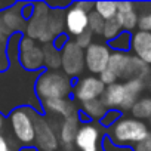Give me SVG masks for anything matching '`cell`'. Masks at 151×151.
I'll return each instance as SVG.
<instances>
[{
	"mask_svg": "<svg viewBox=\"0 0 151 151\" xmlns=\"http://www.w3.org/2000/svg\"><path fill=\"white\" fill-rule=\"evenodd\" d=\"M3 124H5V116L0 114V130L3 129Z\"/></svg>",
	"mask_w": 151,
	"mask_h": 151,
	"instance_id": "cell-39",
	"label": "cell"
},
{
	"mask_svg": "<svg viewBox=\"0 0 151 151\" xmlns=\"http://www.w3.org/2000/svg\"><path fill=\"white\" fill-rule=\"evenodd\" d=\"M68 40H70V37H68V36H67L65 33H62V34L56 36V37L53 39V42H52L50 45H52V46H53V47H55L56 50H59V52H61V50H62V47H64V46H65V45L68 43Z\"/></svg>",
	"mask_w": 151,
	"mask_h": 151,
	"instance_id": "cell-34",
	"label": "cell"
},
{
	"mask_svg": "<svg viewBox=\"0 0 151 151\" xmlns=\"http://www.w3.org/2000/svg\"><path fill=\"white\" fill-rule=\"evenodd\" d=\"M144 83H145V88H147V89H148V91L151 92V74H150L148 77H147V79L144 80Z\"/></svg>",
	"mask_w": 151,
	"mask_h": 151,
	"instance_id": "cell-37",
	"label": "cell"
},
{
	"mask_svg": "<svg viewBox=\"0 0 151 151\" xmlns=\"http://www.w3.org/2000/svg\"><path fill=\"white\" fill-rule=\"evenodd\" d=\"M37 113L28 107H18L9 114L14 136L22 147H34V123Z\"/></svg>",
	"mask_w": 151,
	"mask_h": 151,
	"instance_id": "cell-4",
	"label": "cell"
},
{
	"mask_svg": "<svg viewBox=\"0 0 151 151\" xmlns=\"http://www.w3.org/2000/svg\"><path fill=\"white\" fill-rule=\"evenodd\" d=\"M0 151H14V150L11 148L8 139H6L2 133H0Z\"/></svg>",
	"mask_w": 151,
	"mask_h": 151,
	"instance_id": "cell-36",
	"label": "cell"
},
{
	"mask_svg": "<svg viewBox=\"0 0 151 151\" xmlns=\"http://www.w3.org/2000/svg\"><path fill=\"white\" fill-rule=\"evenodd\" d=\"M122 31H123V30H122L120 24L117 22L116 18H113V19L105 21V24H104V30H102V34H101V36H102L107 42H111V40H114Z\"/></svg>",
	"mask_w": 151,
	"mask_h": 151,
	"instance_id": "cell-26",
	"label": "cell"
},
{
	"mask_svg": "<svg viewBox=\"0 0 151 151\" xmlns=\"http://www.w3.org/2000/svg\"><path fill=\"white\" fill-rule=\"evenodd\" d=\"M102 141L101 127L95 123L80 124L74 139V147L79 151H99Z\"/></svg>",
	"mask_w": 151,
	"mask_h": 151,
	"instance_id": "cell-10",
	"label": "cell"
},
{
	"mask_svg": "<svg viewBox=\"0 0 151 151\" xmlns=\"http://www.w3.org/2000/svg\"><path fill=\"white\" fill-rule=\"evenodd\" d=\"M148 120H150V122H151V116H150V119H148Z\"/></svg>",
	"mask_w": 151,
	"mask_h": 151,
	"instance_id": "cell-40",
	"label": "cell"
},
{
	"mask_svg": "<svg viewBox=\"0 0 151 151\" xmlns=\"http://www.w3.org/2000/svg\"><path fill=\"white\" fill-rule=\"evenodd\" d=\"M138 11L135 8V3L132 2H117V14L116 19L120 24L123 31L130 33L138 27Z\"/></svg>",
	"mask_w": 151,
	"mask_h": 151,
	"instance_id": "cell-14",
	"label": "cell"
},
{
	"mask_svg": "<svg viewBox=\"0 0 151 151\" xmlns=\"http://www.w3.org/2000/svg\"><path fill=\"white\" fill-rule=\"evenodd\" d=\"M130 49L135 53L133 56H136L144 64L151 67V33L138 30L135 34H132Z\"/></svg>",
	"mask_w": 151,
	"mask_h": 151,
	"instance_id": "cell-13",
	"label": "cell"
},
{
	"mask_svg": "<svg viewBox=\"0 0 151 151\" xmlns=\"http://www.w3.org/2000/svg\"><path fill=\"white\" fill-rule=\"evenodd\" d=\"M123 88H124V101H123L120 111H129L133 107V104L141 98V93L145 89V83L144 80H136V79L126 80L123 83Z\"/></svg>",
	"mask_w": 151,
	"mask_h": 151,
	"instance_id": "cell-19",
	"label": "cell"
},
{
	"mask_svg": "<svg viewBox=\"0 0 151 151\" xmlns=\"http://www.w3.org/2000/svg\"><path fill=\"white\" fill-rule=\"evenodd\" d=\"M132 43V34L127 31H122L114 40L108 42V47L114 49V52H126L130 49Z\"/></svg>",
	"mask_w": 151,
	"mask_h": 151,
	"instance_id": "cell-25",
	"label": "cell"
},
{
	"mask_svg": "<svg viewBox=\"0 0 151 151\" xmlns=\"http://www.w3.org/2000/svg\"><path fill=\"white\" fill-rule=\"evenodd\" d=\"M138 28L139 31L151 33V14H145L138 18Z\"/></svg>",
	"mask_w": 151,
	"mask_h": 151,
	"instance_id": "cell-32",
	"label": "cell"
},
{
	"mask_svg": "<svg viewBox=\"0 0 151 151\" xmlns=\"http://www.w3.org/2000/svg\"><path fill=\"white\" fill-rule=\"evenodd\" d=\"M79 127H80L79 114L73 116V117H68V119H64L61 126H59V136H58L59 144H62L67 150L71 148L74 145V139H76Z\"/></svg>",
	"mask_w": 151,
	"mask_h": 151,
	"instance_id": "cell-16",
	"label": "cell"
},
{
	"mask_svg": "<svg viewBox=\"0 0 151 151\" xmlns=\"http://www.w3.org/2000/svg\"><path fill=\"white\" fill-rule=\"evenodd\" d=\"M88 15L86 12L77 9L74 5L68 6L64 12V30L67 36L77 37L88 30Z\"/></svg>",
	"mask_w": 151,
	"mask_h": 151,
	"instance_id": "cell-12",
	"label": "cell"
},
{
	"mask_svg": "<svg viewBox=\"0 0 151 151\" xmlns=\"http://www.w3.org/2000/svg\"><path fill=\"white\" fill-rule=\"evenodd\" d=\"M150 74H151V68L147 64H144L136 56L129 55V59H127V64H126V68L123 71L122 79L124 82L126 80H135V79L136 80H145Z\"/></svg>",
	"mask_w": 151,
	"mask_h": 151,
	"instance_id": "cell-18",
	"label": "cell"
},
{
	"mask_svg": "<svg viewBox=\"0 0 151 151\" xmlns=\"http://www.w3.org/2000/svg\"><path fill=\"white\" fill-rule=\"evenodd\" d=\"M102 101V104L105 105L107 110H117L120 111L123 101H124V88L123 83H114L110 86H105V91L102 93V96L99 98Z\"/></svg>",
	"mask_w": 151,
	"mask_h": 151,
	"instance_id": "cell-17",
	"label": "cell"
},
{
	"mask_svg": "<svg viewBox=\"0 0 151 151\" xmlns=\"http://www.w3.org/2000/svg\"><path fill=\"white\" fill-rule=\"evenodd\" d=\"M101 147H102V151H133L130 147H120V145L113 144V142L108 139V136H104V138H102Z\"/></svg>",
	"mask_w": 151,
	"mask_h": 151,
	"instance_id": "cell-30",
	"label": "cell"
},
{
	"mask_svg": "<svg viewBox=\"0 0 151 151\" xmlns=\"http://www.w3.org/2000/svg\"><path fill=\"white\" fill-rule=\"evenodd\" d=\"M127 59H129V53H126V52H111V55H110V61H108L107 68L116 74L117 80L122 79L123 71H124L126 64H127Z\"/></svg>",
	"mask_w": 151,
	"mask_h": 151,
	"instance_id": "cell-22",
	"label": "cell"
},
{
	"mask_svg": "<svg viewBox=\"0 0 151 151\" xmlns=\"http://www.w3.org/2000/svg\"><path fill=\"white\" fill-rule=\"evenodd\" d=\"M61 70L70 79L80 77V74L85 71V50L73 40H68L61 50Z\"/></svg>",
	"mask_w": 151,
	"mask_h": 151,
	"instance_id": "cell-5",
	"label": "cell"
},
{
	"mask_svg": "<svg viewBox=\"0 0 151 151\" xmlns=\"http://www.w3.org/2000/svg\"><path fill=\"white\" fill-rule=\"evenodd\" d=\"M19 151H37L36 147H21Z\"/></svg>",
	"mask_w": 151,
	"mask_h": 151,
	"instance_id": "cell-38",
	"label": "cell"
},
{
	"mask_svg": "<svg viewBox=\"0 0 151 151\" xmlns=\"http://www.w3.org/2000/svg\"><path fill=\"white\" fill-rule=\"evenodd\" d=\"M129 111L132 114V119H136V120H141V122L148 120L150 116H151V98L150 96L139 98Z\"/></svg>",
	"mask_w": 151,
	"mask_h": 151,
	"instance_id": "cell-23",
	"label": "cell"
},
{
	"mask_svg": "<svg viewBox=\"0 0 151 151\" xmlns=\"http://www.w3.org/2000/svg\"><path fill=\"white\" fill-rule=\"evenodd\" d=\"M43 50V67L47 71H59L61 70V52L56 50L50 43L42 46Z\"/></svg>",
	"mask_w": 151,
	"mask_h": 151,
	"instance_id": "cell-21",
	"label": "cell"
},
{
	"mask_svg": "<svg viewBox=\"0 0 151 151\" xmlns=\"http://www.w3.org/2000/svg\"><path fill=\"white\" fill-rule=\"evenodd\" d=\"M98 79L101 80V83H102L104 86H110V85L117 83V77H116V74H114V73H111L108 68H105V70L98 76Z\"/></svg>",
	"mask_w": 151,
	"mask_h": 151,
	"instance_id": "cell-31",
	"label": "cell"
},
{
	"mask_svg": "<svg viewBox=\"0 0 151 151\" xmlns=\"http://www.w3.org/2000/svg\"><path fill=\"white\" fill-rule=\"evenodd\" d=\"M93 12H96L104 21L113 19L117 14V2H95Z\"/></svg>",
	"mask_w": 151,
	"mask_h": 151,
	"instance_id": "cell-24",
	"label": "cell"
},
{
	"mask_svg": "<svg viewBox=\"0 0 151 151\" xmlns=\"http://www.w3.org/2000/svg\"><path fill=\"white\" fill-rule=\"evenodd\" d=\"M132 150L133 151H151V132L142 141H139L138 144H135Z\"/></svg>",
	"mask_w": 151,
	"mask_h": 151,
	"instance_id": "cell-33",
	"label": "cell"
},
{
	"mask_svg": "<svg viewBox=\"0 0 151 151\" xmlns=\"http://www.w3.org/2000/svg\"><path fill=\"white\" fill-rule=\"evenodd\" d=\"M76 45H77L80 49H86V47H89L92 43H93V34L89 31V30H86L85 33H82L80 36H77L76 37V40H73Z\"/></svg>",
	"mask_w": 151,
	"mask_h": 151,
	"instance_id": "cell-29",
	"label": "cell"
},
{
	"mask_svg": "<svg viewBox=\"0 0 151 151\" xmlns=\"http://www.w3.org/2000/svg\"><path fill=\"white\" fill-rule=\"evenodd\" d=\"M111 49L105 43L93 42L89 47L85 49V68L91 76H99L108 65Z\"/></svg>",
	"mask_w": 151,
	"mask_h": 151,
	"instance_id": "cell-8",
	"label": "cell"
},
{
	"mask_svg": "<svg viewBox=\"0 0 151 151\" xmlns=\"http://www.w3.org/2000/svg\"><path fill=\"white\" fill-rule=\"evenodd\" d=\"M45 111L53 114V116H59L62 119H68V117H73V116H77L79 114V110L76 107L74 101L68 99V98H58V99H49V101H45L42 102Z\"/></svg>",
	"mask_w": 151,
	"mask_h": 151,
	"instance_id": "cell-15",
	"label": "cell"
},
{
	"mask_svg": "<svg viewBox=\"0 0 151 151\" xmlns=\"http://www.w3.org/2000/svg\"><path fill=\"white\" fill-rule=\"evenodd\" d=\"M56 132L58 130L47 119L37 114L34 123V147L40 151H56L59 147Z\"/></svg>",
	"mask_w": 151,
	"mask_h": 151,
	"instance_id": "cell-7",
	"label": "cell"
},
{
	"mask_svg": "<svg viewBox=\"0 0 151 151\" xmlns=\"http://www.w3.org/2000/svg\"><path fill=\"white\" fill-rule=\"evenodd\" d=\"M104 91H105V86L101 83L98 76H86V77H82L76 82L73 88V95L77 102L85 104L93 99H99Z\"/></svg>",
	"mask_w": 151,
	"mask_h": 151,
	"instance_id": "cell-9",
	"label": "cell"
},
{
	"mask_svg": "<svg viewBox=\"0 0 151 151\" xmlns=\"http://www.w3.org/2000/svg\"><path fill=\"white\" fill-rule=\"evenodd\" d=\"M18 61L28 71H37L43 68V50L39 43L27 36H21L18 45Z\"/></svg>",
	"mask_w": 151,
	"mask_h": 151,
	"instance_id": "cell-6",
	"label": "cell"
},
{
	"mask_svg": "<svg viewBox=\"0 0 151 151\" xmlns=\"http://www.w3.org/2000/svg\"><path fill=\"white\" fill-rule=\"evenodd\" d=\"M73 91L71 79L62 71H43L36 82V93L42 102L58 98H68Z\"/></svg>",
	"mask_w": 151,
	"mask_h": 151,
	"instance_id": "cell-1",
	"label": "cell"
},
{
	"mask_svg": "<svg viewBox=\"0 0 151 151\" xmlns=\"http://www.w3.org/2000/svg\"><path fill=\"white\" fill-rule=\"evenodd\" d=\"M150 133L147 123L132 119V117H120L110 129H108V139L120 147L135 145L142 141Z\"/></svg>",
	"mask_w": 151,
	"mask_h": 151,
	"instance_id": "cell-2",
	"label": "cell"
},
{
	"mask_svg": "<svg viewBox=\"0 0 151 151\" xmlns=\"http://www.w3.org/2000/svg\"><path fill=\"white\" fill-rule=\"evenodd\" d=\"M21 5L15 3L12 8L3 11L0 14V34L2 36H12L19 34L22 30H25L27 21L21 15Z\"/></svg>",
	"mask_w": 151,
	"mask_h": 151,
	"instance_id": "cell-11",
	"label": "cell"
},
{
	"mask_svg": "<svg viewBox=\"0 0 151 151\" xmlns=\"http://www.w3.org/2000/svg\"><path fill=\"white\" fill-rule=\"evenodd\" d=\"M79 113L83 114L86 120H101L104 114L107 113V108L101 99H93V101L82 104V108L79 110Z\"/></svg>",
	"mask_w": 151,
	"mask_h": 151,
	"instance_id": "cell-20",
	"label": "cell"
},
{
	"mask_svg": "<svg viewBox=\"0 0 151 151\" xmlns=\"http://www.w3.org/2000/svg\"><path fill=\"white\" fill-rule=\"evenodd\" d=\"M74 6L77 9H80V11H83V12H86V14H91L93 11V3L92 2H77V3H74Z\"/></svg>",
	"mask_w": 151,
	"mask_h": 151,
	"instance_id": "cell-35",
	"label": "cell"
},
{
	"mask_svg": "<svg viewBox=\"0 0 151 151\" xmlns=\"http://www.w3.org/2000/svg\"><path fill=\"white\" fill-rule=\"evenodd\" d=\"M120 117H122V113H120V111H117V110H107V113H105L104 117L99 120V123H101V126L110 129Z\"/></svg>",
	"mask_w": 151,
	"mask_h": 151,
	"instance_id": "cell-28",
	"label": "cell"
},
{
	"mask_svg": "<svg viewBox=\"0 0 151 151\" xmlns=\"http://www.w3.org/2000/svg\"><path fill=\"white\" fill-rule=\"evenodd\" d=\"M25 36L49 45L53 42V34L50 31V8L47 3H33V14L25 25Z\"/></svg>",
	"mask_w": 151,
	"mask_h": 151,
	"instance_id": "cell-3",
	"label": "cell"
},
{
	"mask_svg": "<svg viewBox=\"0 0 151 151\" xmlns=\"http://www.w3.org/2000/svg\"><path fill=\"white\" fill-rule=\"evenodd\" d=\"M104 24L105 21L96 14V12H91L88 15V30L93 34V36H101L102 30H104Z\"/></svg>",
	"mask_w": 151,
	"mask_h": 151,
	"instance_id": "cell-27",
	"label": "cell"
}]
</instances>
